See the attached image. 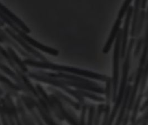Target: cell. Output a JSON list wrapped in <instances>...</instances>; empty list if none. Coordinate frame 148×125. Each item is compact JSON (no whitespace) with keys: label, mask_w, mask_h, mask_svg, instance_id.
I'll return each mask as SVG.
<instances>
[{"label":"cell","mask_w":148,"mask_h":125,"mask_svg":"<svg viewBox=\"0 0 148 125\" xmlns=\"http://www.w3.org/2000/svg\"><path fill=\"white\" fill-rule=\"evenodd\" d=\"M23 63L28 66H33V67H38V68H48V69H51L56 71L73 73L79 75L91 77L94 79H99L101 81H107L109 79V77H108L96 73H92V72L85 71V70H82L80 69L75 68L73 67L57 65H55L53 64L49 63L47 62H40L35 61L34 60H32V59H26L23 61Z\"/></svg>","instance_id":"6da1fadb"},{"label":"cell","mask_w":148,"mask_h":125,"mask_svg":"<svg viewBox=\"0 0 148 125\" xmlns=\"http://www.w3.org/2000/svg\"><path fill=\"white\" fill-rule=\"evenodd\" d=\"M134 41L133 40H130L129 42L128 50L127 51L126 57H125V61H124V63L123 65V77H122V80H121L119 92L118 93V97L115 99V101H116L115 104L114 106L113 110L112 111L110 119H109L107 125H112V124L113 122V120L114 119L115 115L119 109V106L121 104V101L123 99V95H124L126 83H127V81L128 73H129V67H130V60L131 52H132V48L134 46Z\"/></svg>","instance_id":"7a4b0ae2"},{"label":"cell","mask_w":148,"mask_h":125,"mask_svg":"<svg viewBox=\"0 0 148 125\" xmlns=\"http://www.w3.org/2000/svg\"><path fill=\"white\" fill-rule=\"evenodd\" d=\"M0 17L6 23H7L10 26L12 27V28L14 30L18 33L19 36H20L25 41H26L30 45L40 49V50L45 52L49 53V55H52L53 56H57L58 55L59 52L57 50H56V49L52 48L51 47H47V46H45V45L41 44L38 42L36 41V40H34L33 39H32L31 37L28 36L26 35V33L24 32L23 31H21L18 28V27L15 24H14L12 22H11L10 20H9L7 17L5 15H3V13H2L1 11H0Z\"/></svg>","instance_id":"3957f363"},{"label":"cell","mask_w":148,"mask_h":125,"mask_svg":"<svg viewBox=\"0 0 148 125\" xmlns=\"http://www.w3.org/2000/svg\"><path fill=\"white\" fill-rule=\"evenodd\" d=\"M122 30L120 29L117 35V39L115 44L114 52V65H113V101L115 102L116 96L117 87L118 84V76H119V62L120 56V48L121 45V37H122Z\"/></svg>","instance_id":"277c9868"},{"label":"cell","mask_w":148,"mask_h":125,"mask_svg":"<svg viewBox=\"0 0 148 125\" xmlns=\"http://www.w3.org/2000/svg\"><path fill=\"white\" fill-rule=\"evenodd\" d=\"M28 75H29V76L30 77H31V78H32L34 79H37V80L42 81V82H46V83H48V84H52V85L56 86L57 87H61L62 88H63L64 90H65L66 91H67L69 93H70L71 95H72L74 97H75L77 99H78L79 100V101L81 103H82V104L84 103V99L82 97V96L78 92L73 91L72 90L69 88L68 87L66 86V85H65L63 84H62L60 80H56V79H49V78H47L46 77H45V76H40V75H36L34 73H29Z\"/></svg>","instance_id":"5b68a950"},{"label":"cell","mask_w":148,"mask_h":125,"mask_svg":"<svg viewBox=\"0 0 148 125\" xmlns=\"http://www.w3.org/2000/svg\"><path fill=\"white\" fill-rule=\"evenodd\" d=\"M144 66L143 65H140V66L138 70V73L137 75L136 76V79H135V82L134 85L133 87V88L132 90V93L130 94V97L129 99V101L128 104V110H127V112L126 113V116L125 117L124 120L123 125H127L128 123V119H129V113H130V111L131 110L132 106L133 105L135 97L136 95V93L137 91V89L138 87V86L139 84V82L140 81L141 77H142V74L143 73V70H144Z\"/></svg>","instance_id":"8992f818"},{"label":"cell","mask_w":148,"mask_h":125,"mask_svg":"<svg viewBox=\"0 0 148 125\" xmlns=\"http://www.w3.org/2000/svg\"><path fill=\"white\" fill-rule=\"evenodd\" d=\"M133 12V7L130 6L128 10V12L127 17L125 20V23L123 31H122V37H121V57L122 59H124L125 53H126V49H127V39H128V31L130 21L131 19V17L132 16Z\"/></svg>","instance_id":"52a82bcc"},{"label":"cell","mask_w":148,"mask_h":125,"mask_svg":"<svg viewBox=\"0 0 148 125\" xmlns=\"http://www.w3.org/2000/svg\"><path fill=\"white\" fill-rule=\"evenodd\" d=\"M5 30L6 32L7 33H8L14 39V40L17 41V42H18L21 46H22L25 50H27L28 52L32 53V55H34L35 57H36L37 58H38L39 59L42 60L43 61L47 62V59H46V58L45 56H43L42 55L40 54V53L36 51L35 50L33 49L31 47L29 46L27 44V42H26L24 40H23L20 36H19L18 35H17L10 28H9L8 27H5Z\"/></svg>","instance_id":"ba28073f"},{"label":"cell","mask_w":148,"mask_h":125,"mask_svg":"<svg viewBox=\"0 0 148 125\" xmlns=\"http://www.w3.org/2000/svg\"><path fill=\"white\" fill-rule=\"evenodd\" d=\"M0 11L5 15L7 18L10 20L11 22H14L25 33H30L31 30L28 28V27L21 21V20L17 17L14 14L12 13L5 6H4L2 3H0Z\"/></svg>","instance_id":"9c48e42d"},{"label":"cell","mask_w":148,"mask_h":125,"mask_svg":"<svg viewBox=\"0 0 148 125\" xmlns=\"http://www.w3.org/2000/svg\"><path fill=\"white\" fill-rule=\"evenodd\" d=\"M121 20L117 19V20H116V21L115 22L114 25L113 27V29L111 31L110 36L106 44V46L103 48V53L107 54V53L109 52L115 39L117 36V35L120 30V26H121Z\"/></svg>","instance_id":"30bf717a"},{"label":"cell","mask_w":148,"mask_h":125,"mask_svg":"<svg viewBox=\"0 0 148 125\" xmlns=\"http://www.w3.org/2000/svg\"><path fill=\"white\" fill-rule=\"evenodd\" d=\"M50 97L51 99L53 101V102H54L55 105H56L59 111H60V113L62 114V115L63 117H64L65 119H67L68 122H69L72 125H78L77 120L72 115H71L68 112H67V111L65 110V108L63 107L62 104H61V102L58 98H57L53 95H51Z\"/></svg>","instance_id":"8fae6325"},{"label":"cell","mask_w":148,"mask_h":125,"mask_svg":"<svg viewBox=\"0 0 148 125\" xmlns=\"http://www.w3.org/2000/svg\"><path fill=\"white\" fill-rule=\"evenodd\" d=\"M0 36H1L3 40H5L7 43H8L9 44L11 45L12 46L14 47L20 53L22 56L26 57L27 58L29 59L34 60V57L32 56L29 55V54H28L25 51H23L14 40H12V39H11L10 37H9V36L7 35L6 33H4L3 31L1 29H0Z\"/></svg>","instance_id":"7c38bea8"},{"label":"cell","mask_w":148,"mask_h":125,"mask_svg":"<svg viewBox=\"0 0 148 125\" xmlns=\"http://www.w3.org/2000/svg\"><path fill=\"white\" fill-rule=\"evenodd\" d=\"M111 79L109 78V79L107 81V84H106V90L105 93H106V97H107V104L106 107H104L105 109V115H104V119L103 120V123L102 125H107L108 121V116L110 111V87H111Z\"/></svg>","instance_id":"4fadbf2b"},{"label":"cell","mask_w":148,"mask_h":125,"mask_svg":"<svg viewBox=\"0 0 148 125\" xmlns=\"http://www.w3.org/2000/svg\"><path fill=\"white\" fill-rule=\"evenodd\" d=\"M27 97V99L28 100V101L30 103H32V104H34V105L36 106V107H37V108L39 112L40 113L42 117H43V119H44V120L45 121V122L47 123L48 125H57L55 122H54L53 120L49 117V115H48L46 112L45 111V110L43 108V107H42L36 101H35L34 99L29 98L28 97Z\"/></svg>","instance_id":"5bb4252c"},{"label":"cell","mask_w":148,"mask_h":125,"mask_svg":"<svg viewBox=\"0 0 148 125\" xmlns=\"http://www.w3.org/2000/svg\"><path fill=\"white\" fill-rule=\"evenodd\" d=\"M36 88L38 90V91H39V92L41 93V95H42V96L43 97L44 99H46V101H47V102L49 105L51 106L52 110L54 111V113H56L57 117L60 119H63V118L62 117V116H61L60 115V112H58L56 107V105L54 104V102H53V101L52 100V99H51V98H49L48 96H47V93L45 92V91L43 90V89L42 88V87H41L40 85H36Z\"/></svg>","instance_id":"9a60e30c"},{"label":"cell","mask_w":148,"mask_h":125,"mask_svg":"<svg viewBox=\"0 0 148 125\" xmlns=\"http://www.w3.org/2000/svg\"><path fill=\"white\" fill-rule=\"evenodd\" d=\"M130 91H131V86L129 85L127 87V91L125 93V98L123 101V106L121 107V110L119 113V117L117 119L116 123L115 125H120L121 124V121L123 119V118L124 116V113H125V108H127V106L128 105V100H129V97L130 94Z\"/></svg>","instance_id":"2e32d148"},{"label":"cell","mask_w":148,"mask_h":125,"mask_svg":"<svg viewBox=\"0 0 148 125\" xmlns=\"http://www.w3.org/2000/svg\"><path fill=\"white\" fill-rule=\"evenodd\" d=\"M140 1H136L135 2V8L134 16H133V19L132 22V31H131V36L132 37H134L135 36L136 32V26L138 22V15H139V7L140 5Z\"/></svg>","instance_id":"e0dca14e"},{"label":"cell","mask_w":148,"mask_h":125,"mask_svg":"<svg viewBox=\"0 0 148 125\" xmlns=\"http://www.w3.org/2000/svg\"><path fill=\"white\" fill-rule=\"evenodd\" d=\"M48 89H49V90L51 91L52 92L54 93L60 98L63 99L64 101L67 102L69 104H70L71 105L73 106L75 109H77L78 110H79L81 109V106H80V105H79L78 104L75 102L73 101H72L71 99H69V97H68L66 96H65L63 94H62L61 92H59V91L54 90V89L52 88H48Z\"/></svg>","instance_id":"ac0fdd59"},{"label":"cell","mask_w":148,"mask_h":125,"mask_svg":"<svg viewBox=\"0 0 148 125\" xmlns=\"http://www.w3.org/2000/svg\"><path fill=\"white\" fill-rule=\"evenodd\" d=\"M7 49H8V51L9 53H10L11 55V57L14 59V62L16 63H17L18 66H20V67L21 68V69L23 71V72H28V70H27V67L25 66V64L23 63V62H22L20 59L18 57V56L15 53L14 51V50L10 48V47H7Z\"/></svg>","instance_id":"d6986e66"},{"label":"cell","mask_w":148,"mask_h":125,"mask_svg":"<svg viewBox=\"0 0 148 125\" xmlns=\"http://www.w3.org/2000/svg\"><path fill=\"white\" fill-rule=\"evenodd\" d=\"M21 98L23 100L25 104L27 106L28 108L30 110V111L32 113L33 116L34 117V119H36V120L37 122L38 123V124L39 125H43L42 124V123L40 119H39V117H38V116L37 115V114L34 111V110H33V108H32V107L31 106V104L28 101V100L27 99V97H26V96H22Z\"/></svg>","instance_id":"ffe728a7"},{"label":"cell","mask_w":148,"mask_h":125,"mask_svg":"<svg viewBox=\"0 0 148 125\" xmlns=\"http://www.w3.org/2000/svg\"><path fill=\"white\" fill-rule=\"evenodd\" d=\"M145 12L144 10H141L140 17L139 19V22H138L137 26H136V32H135V35L136 36H138L139 35L141 32V30L143 28V23H144V21L145 19Z\"/></svg>","instance_id":"44dd1931"},{"label":"cell","mask_w":148,"mask_h":125,"mask_svg":"<svg viewBox=\"0 0 148 125\" xmlns=\"http://www.w3.org/2000/svg\"><path fill=\"white\" fill-rule=\"evenodd\" d=\"M142 96H143V91H140V93L136 101V103L135 104L133 115H132V119H131V122H132V124H134L135 122V120L137 113H138V109H139V105H140V102L141 101Z\"/></svg>","instance_id":"7402d4cb"},{"label":"cell","mask_w":148,"mask_h":125,"mask_svg":"<svg viewBox=\"0 0 148 125\" xmlns=\"http://www.w3.org/2000/svg\"><path fill=\"white\" fill-rule=\"evenodd\" d=\"M0 68L3 70V71H5V73H7V75H10L11 77H12L14 79H15L17 82H18L19 84H21V80L18 76H17L16 75V74L12 71H11L8 67H7V66L5 65H3L2 64L0 63Z\"/></svg>","instance_id":"603a6c76"},{"label":"cell","mask_w":148,"mask_h":125,"mask_svg":"<svg viewBox=\"0 0 148 125\" xmlns=\"http://www.w3.org/2000/svg\"><path fill=\"white\" fill-rule=\"evenodd\" d=\"M132 3V1L129 0V1H126L124 2L123 6L121 7L119 12L118 14V19L121 20V19L123 18L125 13L126 12V11H127L129 8V7H130V5Z\"/></svg>","instance_id":"cb8c5ba5"},{"label":"cell","mask_w":148,"mask_h":125,"mask_svg":"<svg viewBox=\"0 0 148 125\" xmlns=\"http://www.w3.org/2000/svg\"><path fill=\"white\" fill-rule=\"evenodd\" d=\"M17 104L18 105V108H19L20 112L21 114L22 119V120H23L24 125H30L29 119H28L27 117L26 114V113L25 112V110H24L23 107L22 106V105L21 104L20 101L19 99H17Z\"/></svg>","instance_id":"d4e9b609"},{"label":"cell","mask_w":148,"mask_h":125,"mask_svg":"<svg viewBox=\"0 0 148 125\" xmlns=\"http://www.w3.org/2000/svg\"><path fill=\"white\" fill-rule=\"evenodd\" d=\"M0 81L5 83L6 84H7V85L9 86L11 88H12L14 90H21L22 89L20 87L14 85L10 80H9L6 77H5V76H3L1 75H0Z\"/></svg>","instance_id":"484cf974"},{"label":"cell","mask_w":148,"mask_h":125,"mask_svg":"<svg viewBox=\"0 0 148 125\" xmlns=\"http://www.w3.org/2000/svg\"><path fill=\"white\" fill-rule=\"evenodd\" d=\"M78 93L81 96L82 95H83L84 96H86L88 97H89L93 100H95V101H104V99L101 97H99L98 96H96V95H94L93 94H92V93H90L89 92H86V91H78Z\"/></svg>","instance_id":"4316f807"},{"label":"cell","mask_w":148,"mask_h":125,"mask_svg":"<svg viewBox=\"0 0 148 125\" xmlns=\"http://www.w3.org/2000/svg\"><path fill=\"white\" fill-rule=\"evenodd\" d=\"M104 110V106L103 105H101L98 106V112H97V113L95 119L94 125H98L100 117H101V113Z\"/></svg>","instance_id":"83f0119b"},{"label":"cell","mask_w":148,"mask_h":125,"mask_svg":"<svg viewBox=\"0 0 148 125\" xmlns=\"http://www.w3.org/2000/svg\"><path fill=\"white\" fill-rule=\"evenodd\" d=\"M143 43V40L141 39H140L138 40V43L136 44V46L135 50L134 53V59H136V57L138 56V55L140 52V50L141 49V45Z\"/></svg>","instance_id":"f1b7e54d"},{"label":"cell","mask_w":148,"mask_h":125,"mask_svg":"<svg viewBox=\"0 0 148 125\" xmlns=\"http://www.w3.org/2000/svg\"><path fill=\"white\" fill-rule=\"evenodd\" d=\"M94 107L93 105L91 106L89 108V119L87 125H92L93 119L94 116Z\"/></svg>","instance_id":"f546056e"},{"label":"cell","mask_w":148,"mask_h":125,"mask_svg":"<svg viewBox=\"0 0 148 125\" xmlns=\"http://www.w3.org/2000/svg\"><path fill=\"white\" fill-rule=\"evenodd\" d=\"M86 108H87V106L85 105L82 107V113H81V125H84Z\"/></svg>","instance_id":"4dcf8cb0"},{"label":"cell","mask_w":148,"mask_h":125,"mask_svg":"<svg viewBox=\"0 0 148 125\" xmlns=\"http://www.w3.org/2000/svg\"><path fill=\"white\" fill-rule=\"evenodd\" d=\"M6 112H7V113L8 115V117H9V119H10V122L11 125H15L13 118H12V117L11 116V111H10V110L7 108V110H6Z\"/></svg>","instance_id":"1f68e13d"},{"label":"cell","mask_w":148,"mask_h":125,"mask_svg":"<svg viewBox=\"0 0 148 125\" xmlns=\"http://www.w3.org/2000/svg\"><path fill=\"white\" fill-rule=\"evenodd\" d=\"M1 120H2V125H8L7 119L5 117V115H4L3 112L1 110Z\"/></svg>","instance_id":"d6a6232c"},{"label":"cell","mask_w":148,"mask_h":125,"mask_svg":"<svg viewBox=\"0 0 148 125\" xmlns=\"http://www.w3.org/2000/svg\"><path fill=\"white\" fill-rule=\"evenodd\" d=\"M147 106H148V103H147V101H146L144 103V104L143 105L142 107L140 108V111H144L145 108H147Z\"/></svg>","instance_id":"836d02e7"},{"label":"cell","mask_w":148,"mask_h":125,"mask_svg":"<svg viewBox=\"0 0 148 125\" xmlns=\"http://www.w3.org/2000/svg\"><path fill=\"white\" fill-rule=\"evenodd\" d=\"M147 2V1L146 0H145V1H142L141 2H140V3H141L140 5H140V6H141V8H142L143 9H144V8H145Z\"/></svg>","instance_id":"e575fe53"},{"label":"cell","mask_w":148,"mask_h":125,"mask_svg":"<svg viewBox=\"0 0 148 125\" xmlns=\"http://www.w3.org/2000/svg\"><path fill=\"white\" fill-rule=\"evenodd\" d=\"M29 124H30V125H34V122L32 121V120H31V119H29Z\"/></svg>","instance_id":"d590c367"},{"label":"cell","mask_w":148,"mask_h":125,"mask_svg":"<svg viewBox=\"0 0 148 125\" xmlns=\"http://www.w3.org/2000/svg\"><path fill=\"white\" fill-rule=\"evenodd\" d=\"M4 26V22L0 20V26Z\"/></svg>","instance_id":"8d00e7d4"},{"label":"cell","mask_w":148,"mask_h":125,"mask_svg":"<svg viewBox=\"0 0 148 125\" xmlns=\"http://www.w3.org/2000/svg\"><path fill=\"white\" fill-rule=\"evenodd\" d=\"M147 121H146L143 125H147Z\"/></svg>","instance_id":"74e56055"}]
</instances>
